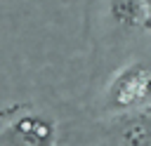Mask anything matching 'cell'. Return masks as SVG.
I'll list each match as a JSON object with an SVG mask.
<instances>
[{
  "instance_id": "cell-4",
  "label": "cell",
  "mask_w": 151,
  "mask_h": 146,
  "mask_svg": "<svg viewBox=\"0 0 151 146\" xmlns=\"http://www.w3.org/2000/svg\"><path fill=\"white\" fill-rule=\"evenodd\" d=\"M109 19L120 31L146 28V7L144 0H106Z\"/></svg>"
},
{
  "instance_id": "cell-2",
  "label": "cell",
  "mask_w": 151,
  "mask_h": 146,
  "mask_svg": "<svg viewBox=\"0 0 151 146\" xmlns=\"http://www.w3.org/2000/svg\"><path fill=\"white\" fill-rule=\"evenodd\" d=\"M0 146H57V122L50 115L24 111L0 127Z\"/></svg>"
},
{
  "instance_id": "cell-1",
  "label": "cell",
  "mask_w": 151,
  "mask_h": 146,
  "mask_svg": "<svg viewBox=\"0 0 151 146\" xmlns=\"http://www.w3.org/2000/svg\"><path fill=\"white\" fill-rule=\"evenodd\" d=\"M151 106V61L137 59L116 71L104 92V108L113 115Z\"/></svg>"
},
{
  "instance_id": "cell-3",
  "label": "cell",
  "mask_w": 151,
  "mask_h": 146,
  "mask_svg": "<svg viewBox=\"0 0 151 146\" xmlns=\"http://www.w3.org/2000/svg\"><path fill=\"white\" fill-rule=\"evenodd\" d=\"M109 146H151V106L113 115Z\"/></svg>"
},
{
  "instance_id": "cell-5",
  "label": "cell",
  "mask_w": 151,
  "mask_h": 146,
  "mask_svg": "<svg viewBox=\"0 0 151 146\" xmlns=\"http://www.w3.org/2000/svg\"><path fill=\"white\" fill-rule=\"evenodd\" d=\"M144 7H146V28L151 31V0H144Z\"/></svg>"
}]
</instances>
